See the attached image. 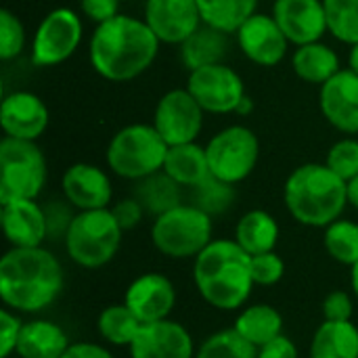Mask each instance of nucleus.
<instances>
[{
  "label": "nucleus",
  "instance_id": "a211bd4d",
  "mask_svg": "<svg viewBox=\"0 0 358 358\" xmlns=\"http://www.w3.org/2000/svg\"><path fill=\"white\" fill-rule=\"evenodd\" d=\"M63 197L78 210H103L111 208L113 201V185L109 174L86 162L71 164L61 176Z\"/></svg>",
  "mask_w": 358,
  "mask_h": 358
},
{
  "label": "nucleus",
  "instance_id": "72a5a7b5",
  "mask_svg": "<svg viewBox=\"0 0 358 358\" xmlns=\"http://www.w3.org/2000/svg\"><path fill=\"white\" fill-rule=\"evenodd\" d=\"M195 358H258V348L245 342L231 327L206 338L197 348Z\"/></svg>",
  "mask_w": 358,
  "mask_h": 358
},
{
  "label": "nucleus",
  "instance_id": "37998d69",
  "mask_svg": "<svg viewBox=\"0 0 358 358\" xmlns=\"http://www.w3.org/2000/svg\"><path fill=\"white\" fill-rule=\"evenodd\" d=\"M80 10L96 25L120 15V0H80Z\"/></svg>",
  "mask_w": 358,
  "mask_h": 358
},
{
  "label": "nucleus",
  "instance_id": "4be33fe9",
  "mask_svg": "<svg viewBox=\"0 0 358 358\" xmlns=\"http://www.w3.org/2000/svg\"><path fill=\"white\" fill-rule=\"evenodd\" d=\"M69 346V338L59 323L34 319L23 323L15 355L19 358H61Z\"/></svg>",
  "mask_w": 358,
  "mask_h": 358
},
{
  "label": "nucleus",
  "instance_id": "de8ad7c7",
  "mask_svg": "<svg viewBox=\"0 0 358 358\" xmlns=\"http://www.w3.org/2000/svg\"><path fill=\"white\" fill-rule=\"evenodd\" d=\"M348 67H350L355 73H358V42L350 46V55H348Z\"/></svg>",
  "mask_w": 358,
  "mask_h": 358
},
{
  "label": "nucleus",
  "instance_id": "a18cd8bd",
  "mask_svg": "<svg viewBox=\"0 0 358 358\" xmlns=\"http://www.w3.org/2000/svg\"><path fill=\"white\" fill-rule=\"evenodd\" d=\"M61 358H113V355L94 342H76L67 348V352Z\"/></svg>",
  "mask_w": 358,
  "mask_h": 358
},
{
  "label": "nucleus",
  "instance_id": "0eeeda50",
  "mask_svg": "<svg viewBox=\"0 0 358 358\" xmlns=\"http://www.w3.org/2000/svg\"><path fill=\"white\" fill-rule=\"evenodd\" d=\"M214 218L193 203H180L159 216L151 227L155 250L174 260L197 258L214 241Z\"/></svg>",
  "mask_w": 358,
  "mask_h": 358
},
{
  "label": "nucleus",
  "instance_id": "6ab92c4d",
  "mask_svg": "<svg viewBox=\"0 0 358 358\" xmlns=\"http://www.w3.org/2000/svg\"><path fill=\"white\" fill-rule=\"evenodd\" d=\"M124 304L143 325L170 319L176 306L174 283L162 273H145L128 285Z\"/></svg>",
  "mask_w": 358,
  "mask_h": 358
},
{
  "label": "nucleus",
  "instance_id": "a878e982",
  "mask_svg": "<svg viewBox=\"0 0 358 358\" xmlns=\"http://www.w3.org/2000/svg\"><path fill=\"white\" fill-rule=\"evenodd\" d=\"M308 358H358V327L352 321H323L310 340Z\"/></svg>",
  "mask_w": 358,
  "mask_h": 358
},
{
  "label": "nucleus",
  "instance_id": "2f4dec72",
  "mask_svg": "<svg viewBox=\"0 0 358 358\" xmlns=\"http://www.w3.org/2000/svg\"><path fill=\"white\" fill-rule=\"evenodd\" d=\"M323 245L331 260L344 266H355L358 262V222L348 218H338L323 233Z\"/></svg>",
  "mask_w": 358,
  "mask_h": 358
},
{
  "label": "nucleus",
  "instance_id": "aec40b11",
  "mask_svg": "<svg viewBox=\"0 0 358 358\" xmlns=\"http://www.w3.org/2000/svg\"><path fill=\"white\" fill-rule=\"evenodd\" d=\"M271 15L294 46L319 42L327 34L323 0H275Z\"/></svg>",
  "mask_w": 358,
  "mask_h": 358
},
{
  "label": "nucleus",
  "instance_id": "5701e85b",
  "mask_svg": "<svg viewBox=\"0 0 358 358\" xmlns=\"http://www.w3.org/2000/svg\"><path fill=\"white\" fill-rule=\"evenodd\" d=\"M229 36L227 31L212 27L208 23H201L178 48L180 61L182 65L193 71L199 67H208V65H216V63H224V57L229 52Z\"/></svg>",
  "mask_w": 358,
  "mask_h": 358
},
{
  "label": "nucleus",
  "instance_id": "4c0bfd02",
  "mask_svg": "<svg viewBox=\"0 0 358 358\" xmlns=\"http://www.w3.org/2000/svg\"><path fill=\"white\" fill-rule=\"evenodd\" d=\"M283 275H285V262L277 252L252 256V277L256 285L273 287L283 279Z\"/></svg>",
  "mask_w": 358,
  "mask_h": 358
},
{
  "label": "nucleus",
  "instance_id": "8fccbe9b",
  "mask_svg": "<svg viewBox=\"0 0 358 358\" xmlns=\"http://www.w3.org/2000/svg\"><path fill=\"white\" fill-rule=\"evenodd\" d=\"M350 285H352V294L358 300V262L355 266H350Z\"/></svg>",
  "mask_w": 358,
  "mask_h": 358
},
{
  "label": "nucleus",
  "instance_id": "a19ab883",
  "mask_svg": "<svg viewBox=\"0 0 358 358\" xmlns=\"http://www.w3.org/2000/svg\"><path fill=\"white\" fill-rule=\"evenodd\" d=\"M355 317V302L348 292L336 289L327 294L323 300V319L325 321H352Z\"/></svg>",
  "mask_w": 358,
  "mask_h": 358
},
{
  "label": "nucleus",
  "instance_id": "412c9836",
  "mask_svg": "<svg viewBox=\"0 0 358 358\" xmlns=\"http://www.w3.org/2000/svg\"><path fill=\"white\" fill-rule=\"evenodd\" d=\"M2 233L10 248H40L48 239L44 208L36 199L0 203Z\"/></svg>",
  "mask_w": 358,
  "mask_h": 358
},
{
  "label": "nucleus",
  "instance_id": "c85d7f7f",
  "mask_svg": "<svg viewBox=\"0 0 358 358\" xmlns=\"http://www.w3.org/2000/svg\"><path fill=\"white\" fill-rule=\"evenodd\" d=\"M141 206L145 208L147 214H151L153 218L185 203L182 201V187L170 178L164 170L162 172H155L143 180H136V187H134V193H132Z\"/></svg>",
  "mask_w": 358,
  "mask_h": 358
},
{
  "label": "nucleus",
  "instance_id": "9b49d317",
  "mask_svg": "<svg viewBox=\"0 0 358 358\" xmlns=\"http://www.w3.org/2000/svg\"><path fill=\"white\" fill-rule=\"evenodd\" d=\"M193 99L206 113L227 115L237 113L241 101L248 96L241 76L227 63H216L189 71L187 86Z\"/></svg>",
  "mask_w": 358,
  "mask_h": 358
},
{
  "label": "nucleus",
  "instance_id": "ddd939ff",
  "mask_svg": "<svg viewBox=\"0 0 358 358\" xmlns=\"http://www.w3.org/2000/svg\"><path fill=\"white\" fill-rule=\"evenodd\" d=\"M235 38L243 57L260 67L279 65L289 50V40L277 25L275 17L264 13H254L235 31Z\"/></svg>",
  "mask_w": 358,
  "mask_h": 358
},
{
  "label": "nucleus",
  "instance_id": "c9c22d12",
  "mask_svg": "<svg viewBox=\"0 0 358 358\" xmlns=\"http://www.w3.org/2000/svg\"><path fill=\"white\" fill-rule=\"evenodd\" d=\"M325 164L346 182L358 176V138L344 136L336 141L325 157Z\"/></svg>",
  "mask_w": 358,
  "mask_h": 358
},
{
  "label": "nucleus",
  "instance_id": "7ed1b4c3",
  "mask_svg": "<svg viewBox=\"0 0 358 358\" xmlns=\"http://www.w3.org/2000/svg\"><path fill=\"white\" fill-rule=\"evenodd\" d=\"M193 283L206 304L216 310H239L256 287L252 256L235 239H214L193 258Z\"/></svg>",
  "mask_w": 358,
  "mask_h": 358
},
{
  "label": "nucleus",
  "instance_id": "9d476101",
  "mask_svg": "<svg viewBox=\"0 0 358 358\" xmlns=\"http://www.w3.org/2000/svg\"><path fill=\"white\" fill-rule=\"evenodd\" d=\"M84 38L82 17L71 8H52L42 17L31 42V61L38 67H55L76 55Z\"/></svg>",
  "mask_w": 358,
  "mask_h": 358
},
{
  "label": "nucleus",
  "instance_id": "7c9ffc66",
  "mask_svg": "<svg viewBox=\"0 0 358 358\" xmlns=\"http://www.w3.org/2000/svg\"><path fill=\"white\" fill-rule=\"evenodd\" d=\"M141 325L143 323L130 313V308L124 302L103 308L99 319H96L99 336L107 344L117 346V348H130V344L134 342Z\"/></svg>",
  "mask_w": 358,
  "mask_h": 358
},
{
  "label": "nucleus",
  "instance_id": "49530a36",
  "mask_svg": "<svg viewBox=\"0 0 358 358\" xmlns=\"http://www.w3.org/2000/svg\"><path fill=\"white\" fill-rule=\"evenodd\" d=\"M348 206H352L358 212V176L348 182Z\"/></svg>",
  "mask_w": 358,
  "mask_h": 358
},
{
  "label": "nucleus",
  "instance_id": "6e6552de",
  "mask_svg": "<svg viewBox=\"0 0 358 358\" xmlns=\"http://www.w3.org/2000/svg\"><path fill=\"white\" fill-rule=\"evenodd\" d=\"M48 168L36 141L4 136L0 141V203L38 199L46 185Z\"/></svg>",
  "mask_w": 358,
  "mask_h": 358
},
{
  "label": "nucleus",
  "instance_id": "f704fd0d",
  "mask_svg": "<svg viewBox=\"0 0 358 358\" xmlns=\"http://www.w3.org/2000/svg\"><path fill=\"white\" fill-rule=\"evenodd\" d=\"M235 185L222 182L214 176H210L208 180H203L201 185L191 189V201L193 206H197L199 210H203L206 214L220 216L224 212L231 210V206L235 203Z\"/></svg>",
  "mask_w": 358,
  "mask_h": 358
},
{
  "label": "nucleus",
  "instance_id": "09e8293b",
  "mask_svg": "<svg viewBox=\"0 0 358 358\" xmlns=\"http://www.w3.org/2000/svg\"><path fill=\"white\" fill-rule=\"evenodd\" d=\"M252 109H254V101H252V96H245L237 109V115H248V113H252Z\"/></svg>",
  "mask_w": 358,
  "mask_h": 358
},
{
  "label": "nucleus",
  "instance_id": "393cba45",
  "mask_svg": "<svg viewBox=\"0 0 358 358\" xmlns=\"http://www.w3.org/2000/svg\"><path fill=\"white\" fill-rule=\"evenodd\" d=\"M292 69L302 82L323 86L329 78H334L342 69V65L338 52L329 44L319 40V42L296 46L292 55Z\"/></svg>",
  "mask_w": 358,
  "mask_h": 358
},
{
  "label": "nucleus",
  "instance_id": "f3484780",
  "mask_svg": "<svg viewBox=\"0 0 358 358\" xmlns=\"http://www.w3.org/2000/svg\"><path fill=\"white\" fill-rule=\"evenodd\" d=\"M132 358H195V342L189 329L172 319L141 325L130 344Z\"/></svg>",
  "mask_w": 358,
  "mask_h": 358
},
{
  "label": "nucleus",
  "instance_id": "c756f323",
  "mask_svg": "<svg viewBox=\"0 0 358 358\" xmlns=\"http://www.w3.org/2000/svg\"><path fill=\"white\" fill-rule=\"evenodd\" d=\"M197 6L203 23L227 34H235L254 13H258V0H197Z\"/></svg>",
  "mask_w": 358,
  "mask_h": 358
},
{
  "label": "nucleus",
  "instance_id": "20e7f679",
  "mask_svg": "<svg viewBox=\"0 0 358 358\" xmlns=\"http://www.w3.org/2000/svg\"><path fill=\"white\" fill-rule=\"evenodd\" d=\"M283 201L296 222L325 229L342 218L348 206V182L325 162L302 164L287 176L283 185Z\"/></svg>",
  "mask_w": 358,
  "mask_h": 358
},
{
  "label": "nucleus",
  "instance_id": "e433bc0d",
  "mask_svg": "<svg viewBox=\"0 0 358 358\" xmlns=\"http://www.w3.org/2000/svg\"><path fill=\"white\" fill-rule=\"evenodd\" d=\"M25 27L21 23V19L8 10L2 8L0 10V59L2 61H13L17 59L23 48H25Z\"/></svg>",
  "mask_w": 358,
  "mask_h": 358
},
{
  "label": "nucleus",
  "instance_id": "58836bf2",
  "mask_svg": "<svg viewBox=\"0 0 358 358\" xmlns=\"http://www.w3.org/2000/svg\"><path fill=\"white\" fill-rule=\"evenodd\" d=\"M44 208V216H46V227H48V239H65L73 218L78 212H73L76 208L63 197V199H52L48 201Z\"/></svg>",
  "mask_w": 358,
  "mask_h": 358
},
{
  "label": "nucleus",
  "instance_id": "f257e3e1",
  "mask_svg": "<svg viewBox=\"0 0 358 358\" xmlns=\"http://www.w3.org/2000/svg\"><path fill=\"white\" fill-rule=\"evenodd\" d=\"M159 46V38L145 19L120 13L94 27L88 42V59L101 78L130 82L155 63Z\"/></svg>",
  "mask_w": 358,
  "mask_h": 358
},
{
  "label": "nucleus",
  "instance_id": "ea45409f",
  "mask_svg": "<svg viewBox=\"0 0 358 358\" xmlns=\"http://www.w3.org/2000/svg\"><path fill=\"white\" fill-rule=\"evenodd\" d=\"M0 358H8L10 355L17 352V342L23 329V321L19 319V315L10 308H2L0 310Z\"/></svg>",
  "mask_w": 358,
  "mask_h": 358
},
{
  "label": "nucleus",
  "instance_id": "39448f33",
  "mask_svg": "<svg viewBox=\"0 0 358 358\" xmlns=\"http://www.w3.org/2000/svg\"><path fill=\"white\" fill-rule=\"evenodd\" d=\"M124 229L115 220L111 208L78 212L67 235L65 250L80 268L96 271L107 266L122 248Z\"/></svg>",
  "mask_w": 358,
  "mask_h": 358
},
{
  "label": "nucleus",
  "instance_id": "bb28decb",
  "mask_svg": "<svg viewBox=\"0 0 358 358\" xmlns=\"http://www.w3.org/2000/svg\"><path fill=\"white\" fill-rule=\"evenodd\" d=\"M233 239L250 256L275 252L279 241V222L266 210H250L237 220Z\"/></svg>",
  "mask_w": 358,
  "mask_h": 358
},
{
  "label": "nucleus",
  "instance_id": "2eb2a0df",
  "mask_svg": "<svg viewBox=\"0 0 358 358\" xmlns=\"http://www.w3.org/2000/svg\"><path fill=\"white\" fill-rule=\"evenodd\" d=\"M319 109L336 130L348 136L358 134V73L342 67L319 86Z\"/></svg>",
  "mask_w": 358,
  "mask_h": 358
},
{
  "label": "nucleus",
  "instance_id": "79ce46f5",
  "mask_svg": "<svg viewBox=\"0 0 358 358\" xmlns=\"http://www.w3.org/2000/svg\"><path fill=\"white\" fill-rule=\"evenodd\" d=\"M111 212H113L115 220L120 222V227L124 229V233L136 229L143 222L145 214H147L145 208L141 206V201L134 195L132 197H126V199H120L117 203H113L111 206Z\"/></svg>",
  "mask_w": 358,
  "mask_h": 358
},
{
  "label": "nucleus",
  "instance_id": "cd10ccee",
  "mask_svg": "<svg viewBox=\"0 0 358 358\" xmlns=\"http://www.w3.org/2000/svg\"><path fill=\"white\" fill-rule=\"evenodd\" d=\"M233 329L252 346L262 348L264 344L283 336V317L271 304H250L237 315Z\"/></svg>",
  "mask_w": 358,
  "mask_h": 358
},
{
  "label": "nucleus",
  "instance_id": "423d86ee",
  "mask_svg": "<svg viewBox=\"0 0 358 358\" xmlns=\"http://www.w3.org/2000/svg\"><path fill=\"white\" fill-rule=\"evenodd\" d=\"M168 149L153 124H128L111 136L105 159L113 174L136 182L164 170Z\"/></svg>",
  "mask_w": 358,
  "mask_h": 358
},
{
  "label": "nucleus",
  "instance_id": "1a4fd4ad",
  "mask_svg": "<svg viewBox=\"0 0 358 358\" xmlns=\"http://www.w3.org/2000/svg\"><path fill=\"white\" fill-rule=\"evenodd\" d=\"M206 155L214 178L239 185L252 176L260 157V141L248 126L233 124L206 143Z\"/></svg>",
  "mask_w": 358,
  "mask_h": 358
},
{
  "label": "nucleus",
  "instance_id": "473e14b6",
  "mask_svg": "<svg viewBox=\"0 0 358 358\" xmlns=\"http://www.w3.org/2000/svg\"><path fill=\"white\" fill-rule=\"evenodd\" d=\"M327 31L342 44L358 42V0H323Z\"/></svg>",
  "mask_w": 358,
  "mask_h": 358
},
{
  "label": "nucleus",
  "instance_id": "dca6fc26",
  "mask_svg": "<svg viewBox=\"0 0 358 358\" xmlns=\"http://www.w3.org/2000/svg\"><path fill=\"white\" fill-rule=\"evenodd\" d=\"M50 124V113L46 103L29 92L15 90L4 94L0 103V128L4 136L19 141H38Z\"/></svg>",
  "mask_w": 358,
  "mask_h": 358
},
{
  "label": "nucleus",
  "instance_id": "4468645a",
  "mask_svg": "<svg viewBox=\"0 0 358 358\" xmlns=\"http://www.w3.org/2000/svg\"><path fill=\"white\" fill-rule=\"evenodd\" d=\"M143 19L162 44L180 46L201 23L197 0H145Z\"/></svg>",
  "mask_w": 358,
  "mask_h": 358
},
{
  "label": "nucleus",
  "instance_id": "f8f14e48",
  "mask_svg": "<svg viewBox=\"0 0 358 358\" xmlns=\"http://www.w3.org/2000/svg\"><path fill=\"white\" fill-rule=\"evenodd\" d=\"M206 111L187 88H172L155 105L153 126L168 147L195 143L203 130Z\"/></svg>",
  "mask_w": 358,
  "mask_h": 358
},
{
  "label": "nucleus",
  "instance_id": "c03bdc74",
  "mask_svg": "<svg viewBox=\"0 0 358 358\" xmlns=\"http://www.w3.org/2000/svg\"><path fill=\"white\" fill-rule=\"evenodd\" d=\"M258 358H300V350L285 334L258 348Z\"/></svg>",
  "mask_w": 358,
  "mask_h": 358
},
{
  "label": "nucleus",
  "instance_id": "b1692460",
  "mask_svg": "<svg viewBox=\"0 0 358 358\" xmlns=\"http://www.w3.org/2000/svg\"><path fill=\"white\" fill-rule=\"evenodd\" d=\"M164 172L170 178H174L182 189H193L201 185L212 176L206 155V145H199L195 141V143L170 147L164 162Z\"/></svg>",
  "mask_w": 358,
  "mask_h": 358
},
{
  "label": "nucleus",
  "instance_id": "f03ea898",
  "mask_svg": "<svg viewBox=\"0 0 358 358\" xmlns=\"http://www.w3.org/2000/svg\"><path fill=\"white\" fill-rule=\"evenodd\" d=\"M65 289L59 258L40 248H10L0 260V300L6 308L38 315L52 306Z\"/></svg>",
  "mask_w": 358,
  "mask_h": 358
}]
</instances>
